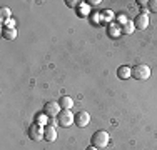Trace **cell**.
Here are the masks:
<instances>
[{"mask_svg": "<svg viewBox=\"0 0 157 150\" xmlns=\"http://www.w3.org/2000/svg\"><path fill=\"white\" fill-rule=\"evenodd\" d=\"M132 77L136 80H147L151 77V69L144 63H139V65L132 67Z\"/></svg>", "mask_w": 157, "mask_h": 150, "instance_id": "2", "label": "cell"}, {"mask_svg": "<svg viewBox=\"0 0 157 150\" xmlns=\"http://www.w3.org/2000/svg\"><path fill=\"white\" fill-rule=\"evenodd\" d=\"M10 17H12V12H10V9H7V7H2L0 9V18H2L3 22L10 20Z\"/></svg>", "mask_w": 157, "mask_h": 150, "instance_id": "12", "label": "cell"}, {"mask_svg": "<svg viewBox=\"0 0 157 150\" xmlns=\"http://www.w3.org/2000/svg\"><path fill=\"white\" fill-rule=\"evenodd\" d=\"M60 107H62V110H70V108L74 107V100H72V97H69V95H63L60 97Z\"/></svg>", "mask_w": 157, "mask_h": 150, "instance_id": "11", "label": "cell"}, {"mask_svg": "<svg viewBox=\"0 0 157 150\" xmlns=\"http://www.w3.org/2000/svg\"><path fill=\"white\" fill-rule=\"evenodd\" d=\"M130 75H132V69L127 65H122L117 69V77L122 78V80H125V78H130Z\"/></svg>", "mask_w": 157, "mask_h": 150, "instance_id": "9", "label": "cell"}, {"mask_svg": "<svg viewBox=\"0 0 157 150\" xmlns=\"http://www.w3.org/2000/svg\"><path fill=\"white\" fill-rule=\"evenodd\" d=\"M119 20H121V22H122V24H124V25L127 24V22H129V20H127V18H125V15H119Z\"/></svg>", "mask_w": 157, "mask_h": 150, "instance_id": "20", "label": "cell"}, {"mask_svg": "<svg viewBox=\"0 0 157 150\" xmlns=\"http://www.w3.org/2000/svg\"><path fill=\"white\" fill-rule=\"evenodd\" d=\"M100 20H102V22L114 20V12H112V10H104V12L100 13Z\"/></svg>", "mask_w": 157, "mask_h": 150, "instance_id": "13", "label": "cell"}, {"mask_svg": "<svg viewBox=\"0 0 157 150\" xmlns=\"http://www.w3.org/2000/svg\"><path fill=\"white\" fill-rule=\"evenodd\" d=\"M35 123H39V125H42V127H44L45 123H48V117L42 112L40 115H37V117H35Z\"/></svg>", "mask_w": 157, "mask_h": 150, "instance_id": "14", "label": "cell"}, {"mask_svg": "<svg viewBox=\"0 0 157 150\" xmlns=\"http://www.w3.org/2000/svg\"><path fill=\"white\" fill-rule=\"evenodd\" d=\"M109 140H110V137L105 130H97V132L92 135V145L97 148L107 147V145H109Z\"/></svg>", "mask_w": 157, "mask_h": 150, "instance_id": "1", "label": "cell"}, {"mask_svg": "<svg viewBox=\"0 0 157 150\" xmlns=\"http://www.w3.org/2000/svg\"><path fill=\"white\" fill-rule=\"evenodd\" d=\"M137 5L144 7V5H147V2H142V0H137Z\"/></svg>", "mask_w": 157, "mask_h": 150, "instance_id": "21", "label": "cell"}, {"mask_svg": "<svg viewBox=\"0 0 157 150\" xmlns=\"http://www.w3.org/2000/svg\"><path fill=\"white\" fill-rule=\"evenodd\" d=\"M122 33H132L134 32V28H136V25L132 24V22H127L125 25H122Z\"/></svg>", "mask_w": 157, "mask_h": 150, "instance_id": "15", "label": "cell"}, {"mask_svg": "<svg viewBox=\"0 0 157 150\" xmlns=\"http://www.w3.org/2000/svg\"><path fill=\"white\" fill-rule=\"evenodd\" d=\"M75 123L78 127H87L89 123H90V114L85 112V110L78 112V114L75 115Z\"/></svg>", "mask_w": 157, "mask_h": 150, "instance_id": "8", "label": "cell"}, {"mask_svg": "<svg viewBox=\"0 0 157 150\" xmlns=\"http://www.w3.org/2000/svg\"><path fill=\"white\" fill-rule=\"evenodd\" d=\"M134 25H136L137 30H145V28L149 27V15L145 13V12L139 13L136 17V20H134Z\"/></svg>", "mask_w": 157, "mask_h": 150, "instance_id": "6", "label": "cell"}, {"mask_svg": "<svg viewBox=\"0 0 157 150\" xmlns=\"http://www.w3.org/2000/svg\"><path fill=\"white\" fill-rule=\"evenodd\" d=\"M87 3H89V7H90V5L95 7V5H99V3H100V0H89Z\"/></svg>", "mask_w": 157, "mask_h": 150, "instance_id": "19", "label": "cell"}, {"mask_svg": "<svg viewBox=\"0 0 157 150\" xmlns=\"http://www.w3.org/2000/svg\"><path fill=\"white\" fill-rule=\"evenodd\" d=\"M119 33H122V28L119 27V25H110L109 27V35L110 37H115V35H119Z\"/></svg>", "mask_w": 157, "mask_h": 150, "instance_id": "16", "label": "cell"}, {"mask_svg": "<svg viewBox=\"0 0 157 150\" xmlns=\"http://www.w3.org/2000/svg\"><path fill=\"white\" fill-rule=\"evenodd\" d=\"M60 110H62V107H60L59 102H47L45 105H44V114H45L48 118L57 117V115L60 114Z\"/></svg>", "mask_w": 157, "mask_h": 150, "instance_id": "4", "label": "cell"}, {"mask_svg": "<svg viewBox=\"0 0 157 150\" xmlns=\"http://www.w3.org/2000/svg\"><path fill=\"white\" fill-rule=\"evenodd\" d=\"M57 122H59V125H62V127H70L75 122V115L70 110H60V114L57 115Z\"/></svg>", "mask_w": 157, "mask_h": 150, "instance_id": "3", "label": "cell"}, {"mask_svg": "<svg viewBox=\"0 0 157 150\" xmlns=\"http://www.w3.org/2000/svg\"><path fill=\"white\" fill-rule=\"evenodd\" d=\"M2 35L5 40H15L17 39V30L10 28V27H3L2 28Z\"/></svg>", "mask_w": 157, "mask_h": 150, "instance_id": "10", "label": "cell"}, {"mask_svg": "<svg viewBox=\"0 0 157 150\" xmlns=\"http://www.w3.org/2000/svg\"><path fill=\"white\" fill-rule=\"evenodd\" d=\"M87 150H99L97 147H94V145H92V147H87Z\"/></svg>", "mask_w": 157, "mask_h": 150, "instance_id": "22", "label": "cell"}, {"mask_svg": "<svg viewBox=\"0 0 157 150\" xmlns=\"http://www.w3.org/2000/svg\"><path fill=\"white\" fill-rule=\"evenodd\" d=\"M44 138H45L47 142H55L57 140V129H55L54 125H45L44 127Z\"/></svg>", "mask_w": 157, "mask_h": 150, "instance_id": "7", "label": "cell"}, {"mask_svg": "<svg viewBox=\"0 0 157 150\" xmlns=\"http://www.w3.org/2000/svg\"><path fill=\"white\" fill-rule=\"evenodd\" d=\"M149 9H151V12L157 13V0H151V2H147Z\"/></svg>", "mask_w": 157, "mask_h": 150, "instance_id": "18", "label": "cell"}, {"mask_svg": "<svg viewBox=\"0 0 157 150\" xmlns=\"http://www.w3.org/2000/svg\"><path fill=\"white\" fill-rule=\"evenodd\" d=\"M65 3L70 7V9H77V7H80V2H78V0H67Z\"/></svg>", "mask_w": 157, "mask_h": 150, "instance_id": "17", "label": "cell"}, {"mask_svg": "<svg viewBox=\"0 0 157 150\" xmlns=\"http://www.w3.org/2000/svg\"><path fill=\"white\" fill-rule=\"evenodd\" d=\"M29 137H30L32 140H40V138H44V127L39 125V123H32V125L29 127Z\"/></svg>", "mask_w": 157, "mask_h": 150, "instance_id": "5", "label": "cell"}]
</instances>
